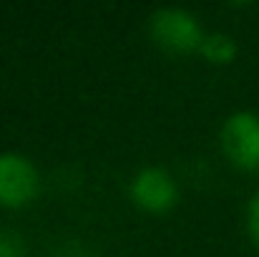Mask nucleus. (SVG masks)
<instances>
[{
    "mask_svg": "<svg viewBox=\"0 0 259 257\" xmlns=\"http://www.w3.org/2000/svg\"><path fill=\"white\" fill-rule=\"evenodd\" d=\"M149 33L156 41L159 48L169 51V53H191V51H201L204 43V33L199 20L181 8H161L149 18Z\"/></svg>",
    "mask_w": 259,
    "mask_h": 257,
    "instance_id": "nucleus-1",
    "label": "nucleus"
},
{
    "mask_svg": "<svg viewBox=\"0 0 259 257\" xmlns=\"http://www.w3.org/2000/svg\"><path fill=\"white\" fill-rule=\"evenodd\" d=\"M222 149L239 169H259V116L252 111L232 114L222 126Z\"/></svg>",
    "mask_w": 259,
    "mask_h": 257,
    "instance_id": "nucleus-2",
    "label": "nucleus"
},
{
    "mask_svg": "<svg viewBox=\"0 0 259 257\" xmlns=\"http://www.w3.org/2000/svg\"><path fill=\"white\" fill-rule=\"evenodd\" d=\"M38 194V171L20 154H0V204L23 207Z\"/></svg>",
    "mask_w": 259,
    "mask_h": 257,
    "instance_id": "nucleus-3",
    "label": "nucleus"
},
{
    "mask_svg": "<svg viewBox=\"0 0 259 257\" xmlns=\"http://www.w3.org/2000/svg\"><path fill=\"white\" fill-rule=\"evenodd\" d=\"M131 199L146 212H166L179 199V189L171 174L159 167L139 171L131 181Z\"/></svg>",
    "mask_w": 259,
    "mask_h": 257,
    "instance_id": "nucleus-4",
    "label": "nucleus"
},
{
    "mask_svg": "<svg viewBox=\"0 0 259 257\" xmlns=\"http://www.w3.org/2000/svg\"><path fill=\"white\" fill-rule=\"evenodd\" d=\"M201 53L211 63H232L234 56H237V43L229 35H224V33H211V35L204 38Z\"/></svg>",
    "mask_w": 259,
    "mask_h": 257,
    "instance_id": "nucleus-5",
    "label": "nucleus"
},
{
    "mask_svg": "<svg viewBox=\"0 0 259 257\" xmlns=\"http://www.w3.org/2000/svg\"><path fill=\"white\" fill-rule=\"evenodd\" d=\"M0 257H25L23 240L10 230H0Z\"/></svg>",
    "mask_w": 259,
    "mask_h": 257,
    "instance_id": "nucleus-6",
    "label": "nucleus"
},
{
    "mask_svg": "<svg viewBox=\"0 0 259 257\" xmlns=\"http://www.w3.org/2000/svg\"><path fill=\"white\" fill-rule=\"evenodd\" d=\"M247 230H249V237L254 240V245L259 247V192L252 197L249 209H247Z\"/></svg>",
    "mask_w": 259,
    "mask_h": 257,
    "instance_id": "nucleus-7",
    "label": "nucleus"
}]
</instances>
